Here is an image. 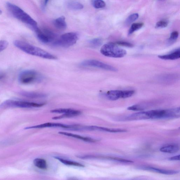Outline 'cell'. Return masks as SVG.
<instances>
[{
	"instance_id": "f546056e",
	"label": "cell",
	"mask_w": 180,
	"mask_h": 180,
	"mask_svg": "<svg viewBox=\"0 0 180 180\" xmlns=\"http://www.w3.org/2000/svg\"><path fill=\"white\" fill-rule=\"evenodd\" d=\"M8 45V42L5 40L0 41V52L3 51L7 48Z\"/></svg>"
},
{
	"instance_id": "d6986e66",
	"label": "cell",
	"mask_w": 180,
	"mask_h": 180,
	"mask_svg": "<svg viewBox=\"0 0 180 180\" xmlns=\"http://www.w3.org/2000/svg\"><path fill=\"white\" fill-rule=\"evenodd\" d=\"M54 158H55L56 159L58 160L59 161L62 163L63 164L67 165V166L82 167V168H83V167H84V165L81 163H79L73 161L65 159H64L58 157V156H54Z\"/></svg>"
},
{
	"instance_id": "6da1fadb",
	"label": "cell",
	"mask_w": 180,
	"mask_h": 180,
	"mask_svg": "<svg viewBox=\"0 0 180 180\" xmlns=\"http://www.w3.org/2000/svg\"><path fill=\"white\" fill-rule=\"evenodd\" d=\"M14 44L16 47L22 51L32 55L50 60H55L57 58L55 56L46 51L26 42L20 40H16L14 42Z\"/></svg>"
},
{
	"instance_id": "7a4b0ae2",
	"label": "cell",
	"mask_w": 180,
	"mask_h": 180,
	"mask_svg": "<svg viewBox=\"0 0 180 180\" xmlns=\"http://www.w3.org/2000/svg\"><path fill=\"white\" fill-rule=\"evenodd\" d=\"M6 5L8 10L15 18L30 25L34 30L38 27L37 22L21 8L9 2L6 3Z\"/></svg>"
},
{
	"instance_id": "30bf717a",
	"label": "cell",
	"mask_w": 180,
	"mask_h": 180,
	"mask_svg": "<svg viewBox=\"0 0 180 180\" xmlns=\"http://www.w3.org/2000/svg\"><path fill=\"white\" fill-rule=\"evenodd\" d=\"M71 125H65L57 123L47 122L37 125L27 127L25 129L33 128H63L69 129Z\"/></svg>"
},
{
	"instance_id": "52a82bcc",
	"label": "cell",
	"mask_w": 180,
	"mask_h": 180,
	"mask_svg": "<svg viewBox=\"0 0 180 180\" xmlns=\"http://www.w3.org/2000/svg\"><path fill=\"white\" fill-rule=\"evenodd\" d=\"M134 93V91L133 90H112L108 91L105 95L109 100L115 101L120 98H128L132 96Z\"/></svg>"
},
{
	"instance_id": "ac0fdd59",
	"label": "cell",
	"mask_w": 180,
	"mask_h": 180,
	"mask_svg": "<svg viewBox=\"0 0 180 180\" xmlns=\"http://www.w3.org/2000/svg\"><path fill=\"white\" fill-rule=\"evenodd\" d=\"M81 113V111L73 109L71 111L68 113L63 114L62 115L53 118L52 119L58 120L65 118L75 117V116L80 115Z\"/></svg>"
},
{
	"instance_id": "f1b7e54d",
	"label": "cell",
	"mask_w": 180,
	"mask_h": 180,
	"mask_svg": "<svg viewBox=\"0 0 180 180\" xmlns=\"http://www.w3.org/2000/svg\"><path fill=\"white\" fill-rule=\"evenodd\" d=\"M129 110H131L133 111H142L144 109V108L141 106L139 105H135L131 106L128 108Z\"/></svg>"
},
{
	"instance_id": "d6a6232c",
	"label": "cell",
	"mask_w": 180,
	"mask_h": 180,
	"mask_svg": "<svg viewBox=\"0 0 180 180\" xmlns=\"http://www.w3.org/2000/svg\"><path fill=\"white\" fill-rule=\"evenodd\" d=\"M49 1V0H44V4L45 6H46L47 5Z\"/></svg>"
},
{
	"instance_id": "9c48e42d",
	"label": "cell",
	"mask_w": 180,
	"mask_h": 180,
	"mask_svg": "<svg viewBox=\"0 0 180 180\" xmlns=\"http://www.w3.org/2000/svg\"><path fill=\"white\" fill-rule=\"evenodd\" d=\"M37 37L40 41L44 43H48L54 40L55 35L52 31L48 29L41 30L38 27L34 30Z\"/></svg>"
},
{
	"instance_id": "4dcf8cb0",
	"label": "cell",
	"mask_w": 180,
	"mask_h": 180,
	"mask_svg": "<svg viewBox=\"0 0 180 180\" xmlns=\"http://www.w3.org/2000/svg\"><path fill=\"white\" fill-rule=\"evenodd\" d=\"M116 44L117 45L125 46V47L128 48H132L133 46L132 44L126 42L118 41L116 42Z\"/></svg>"
},
{
	"instance_id": "277c9868",
	"label": "cell",
	"mask_w": 180,
	"mask_h": 180,
	"mask_svg": "<svg viewBox=\"0 0 180 180\" xmlns=\"http://www.w3.org/2000/svg\"><path fill=\"white\" fill-rule=\"evenodd\" d=\"M79 39L77 33L71 32L64 34L59 39L54 42V46L62 48H68L77 43Z\"/></svg>"
},
{
	"instance_id": "8fae6325",
	"label": "cell",
	"mask_w": 180,
	"mask_h": 180,
	"mask_svg": "<svg viewBox=\"0 0 180 180\" xmlns=\"http://www.w3.org/2000/svg\"><path fill=\"white\" fill-rule=\"evenodd\" d=\"M140 169H142V170L152 171V172L167 175H175L179 172L178 171H177L164 170V169H159L150 166L141 167Z\"/></svg>"
},
{
	"instance_id": "9a60e30c",
	"label": "cell",
	"mask_w": 180,
	"mask_h": 180,
	"mask_svg": "<svg viewBox=\"0 0 180 180\" xmlns=\"http://www.w3.org/2000/svg\"><path fill=\"white\" fill-rule=\"evenodd\" d=\"M54 24L56 28L60 30H64L67 28V25L64 17H60L55 20Z\"/></svg>"
},
{
	"instance_id": "83f0119b",
	"label": "cell",
	"mask_w": 180,
	"mask_h": 180,
	"mask_svg": "<svg viewBox=\"0 0 180 180\" xmlns=\"http://www.w3.org/2000/svg\"><path fill=\"white\" fill-rule=\"evenodd\" d=\"M168 23L166 21H161L156 23V28H163L168 26Z\"/></svg>"
},
{
	"instance_id": "484cf974",
	"label": "cell",
	"mask_w": 180,
	"mask_h": 180,
	"mask_svg": "<svg viewBox=\"0 0 180 180\" xmlns=\"http://www.w3.org/2000/svg\"><path fill=\"white\" fill-rule=\"evenodd\" d=\"M93 4L94 7L96 8H103L106 5L105 2L103 0H94Z\"/></svg>"
},
{
	"instance_id": "2e32d148",
	"label": "cell",
	"mask_w": 180,
	"mask_h": 180,
	"mask_svg": "<svg viewBox=\"0 0 180 180\" xmlns=\"http://www.w3.org/2000/svg\"><path fill=\"white\" fill-rule=\"evenodd\" d=\"M92 131H99L111 133L125 132L127 131L125 129L109 128L97 126H92Z\"/></svg>"
},
{
	"instance_id": "5b68a950",
	"label": "cell",
	"mask_w": 180,
	"mask_h": 180,
	"mask_svg": "<svg viewBox=\"0 0 180 180\" xmlns=\"http://www.w3.org/2000/svg\"><path fill=\"white\" fill-rule=\"evenodd\" d=\"M44 103H37L29 102L7 100L2 103L0 105V109L5 108L16 107L21 108H30L39 107L45 105Z\"/></svg>"
},
{
	"instance_id": "d4e9b609",
	"label": "cell",
	"mask_w": 180,
	"mask_h": 180,
	"mask_svg": "<svg viewBox=\"0 0 180 180\" xmlns=\"http://www.w3.org/2000/svg\"><path fill=\"white\" fill-rule=\"evenodd\" d=\"M139 17V14L137 13L133 14L130 15L126 19L125 22L126 24L127 25L131 24V23L135 22L138 18Z\"/></svg>"
},
{
	"instance_id": "5bb4252c",
	"label": "cell",
	"mask_w": 180,
	"mask_h": 180,
	"mask_svg": "<svg viewBox=\"0 0 180 180\" xmlns=\"http://www.w3.org/2000/svg\"><path fill=\"white\" fill-rule=\"evenodd\" d=\"M179 148L178 145L175 144H171L164 146L161 148L160 151L164 153H175L179 151Z\"/></svg>"
},
{
	"instance_id": "ba28073f",
	"label": "cell",
	"mask_w": 180,
	"mask_h": 180,
	"mask_svg": "<svg viewBox=\"0 0 180 180\" xmlns=\"http://www.w3.org/2000/svg\"><path fill=\"white\" fill-rule=\"evenodd\" d=\"M84 67H90L98 68L106 70L112 71H117L118 70L112 65L106 64L99 61L94 60H88L84 61L81 64Z\"/></svg>"
},
{
	"instance_id": "cb8c5ba5",
	"label": "cell",
	"mask_w": 180,
	"mask_h": 180,
	"mask_svg": "<svg viewBox=\"0 0 180 180\" xmlns=\"http://www.w3.org/2000/svg\"><path fill=\"white\" fill-rule=\"evenodd\" d=\"M103 43V41L99 38H95L91 40L90 42V44L92 47L97 48L100 46Z\"/></svg>"
},
{
	"instance_id": "1f68e13d",
	"label": "cell",
	"mask_w": 180,
	"mask_h": 180,
	"mask_svg": "<svg viewBox=\"0 0 180 180\" xmlns=\"http://www.w3.org/2000/svg\"><path fill=\"white\" fill-rule=\"evenodd\" d=\"M171 160H179L180 159V155H178L172 156L170 158Z\"/></svg>"
},
{
	"instance_id": "4fadbf2b",
	"label": "cell",
	"mask_w": 180,
	"mask_h": 180,
	"mask_svg": "<svg viewBox=\"0 0 180 180\" xmlns=\"http://www.w3.org/2000/svg\"><path fill=\"white\" fill-rule=\"evenodd\" d=\"M159 58L164 60H175L180 58V49H178L168 54L158 56Z\"/></svg>"
},
{
	"instance_id": "7402d4cb",
	"label": "cell",
	"mask_w": 180,
	"mask_h": 180,
	"mask_svg": "<svg viewBox=\"0 0 180 180\" xmlns=\"http://www.w3.org/2000/svg\"><path fill=\"white\" fill-rule=\"evenodd\" d=\"M179 36L178 32L175 31L171 33L170 38L168 40V44L169 45L174 43L176 41Z\"/></svg>"
},
{
	"instance_id": "603a6c76",
	"label": "cell",
	"mask_w": 180,
	"mask_h": 180,
	"mask_svg": "<svg viewBox=\"0 0 180 180\" xmlns=\"http://www.w3.org/2000/svg\"><path fill=\"white\" fill-rule=\"evenodd\" d=\"M68 6L69 8L73 10H80L84 8L83 5L78 2H71L69 4Z\"/></svg>"
},
{
	"instance_id": "4316f807",
	"label": "cell",
	"mask_w": 180,
	"mask_h": 180,
	"mask_svg": "<svg viewBox=\"0 0 180 180\" xmlns=\"http://www.w3.org/2000/svg\"><path fill=\"white\" fill-rule=\"evenodd\" d=\"M72 109H58L52 110L50 112L52 113L65 114L70 112Z\"/></svg>"
},
{
	"instance_id": "ffe728a7",
	"label": "cell",
	"mask_w": 180,
	"mask_h": 180,
	"mask_svg": "<svg viewBox=\"0 0 180 180\" xmlns=\"http://www.w3.org/2000/svg\"><path fill=\"white\" fill-rule=\"evenodd\" d=\"M33 164L37 168L42 170H46L47 169V163L43 159L36 158L33 160Z\"/></svg>"
},
{
	"instance_id": "7c38bea8",
	"label": "cell",
	"mask_w": 180,
	"mask_h": 180,
	"mask_svg": "<svg viewBox=\"0 0 180 180\" xmlns=\"http://www.w3.org/2000/svg\"><path fill=\"white\" fill-rule=\"evenodd\" d=\"M58 133L60 134L64 135L65 136L73 137L74 138L81 140L86 142L95 143L97 141L96 140L91 138V137L82 136L81 135L73 134V133L64 132H59Z\"/></svg>"
},
{
	"instance_id": "8992f818",
	"label": "cell",
	"mask_w": 180,
	"mask_h": 180,
	"mask_svg": "<svg viewBox=\"0 0 180 180\" xmlns=\"http://www.w3.org/2000/svg\"><path fill=\"white\" fill-rule=\"evenodd\" d=\"M41 78L36 71L32 70H27L20 73L19 81L22 84H29L39 81Z\"/></svg>"
},
{
	"instance_id": "e0dca14e",
	"label": "cell",
	"mask_w": 180,
	"mask_h": 180,
	"mask_svg": "<svg viewBox=\"0 0 180 180\" xmlns=\"http://www.w3.org/2000/svg\"><path fill=\"white\" fill-rule=\"evenodd\" d=\"M21 94L24 97L33 99L43 98L46 96L43 93L33 92H23L21 93Z\"/></svg>"
},
{
	"instance_id": "44dd1931",
	"label": "cell",
	"mask_w": 180,
	"mask_h": 180,
	"mask_svg": "<svg viewBox=\"0 0 180 180\" xmlns=\"http://www.w3.org/2000/svg\"><path fill=\"white\" fill-rule=\"evenodd\" d=\"M144 24L142 23H134L131 25L128 31V35H130L134 32L139 30L143 26Z\"/></svg>"
},
{
	"instance_id": "836d02e7",
	"label": "cell",
	"mask_w": 180,
	"mask_h": 180,
	"mask_svg": "<svg viewBox=\"0 0 180 180\" xmlns=\"http://www.w3.org/2000/svg\"><path fill=\"white\" fill-rule=\"evenodd\" d=\"M2 13V11L0 9V15Z\"/></svg>"
},
{
	"instance_id": "3957f363",
	"label": "cell",
	"mask_w": 180,
	"mask_h": 180,
	"mask_svg": "<svg viewBox=\"0 0 180 180\" xmlns=\"http://www.w3.org/2000/svg\"><path fill=\"white\" fill-rule=\"evenodd\" d=\"M100 52L104 56L113 58H121L126 55L125 50L120 48L117 44L109 43L104 45L101 49Z\"/></svg>"
}]
</instances>
